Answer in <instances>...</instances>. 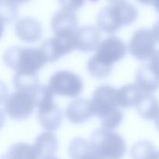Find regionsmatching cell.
I'll return each instance as SVG.
<instances>
[{
	"label": "cell",
	"mask_w": 159,
	"mask_h": 159,
	"mask_svg": "<svg viewBox=\"0 0 159 159\" xmlns=\"http://www.w3.org/2000/svg\"><path fill=\"white\" fill-rule=\"evenodd\" d=\"M126 44L116 36H109L100 41L96 53L92 56L87 64L90 74L97 79L110 76L115 63L122 60L127 55Z\"/></svg>",
	"instance_id": "cell-1"
},
{
	"label": "cell",
	"mask_w": 159,
	"mask_h": 159,
	"mask_svg": "<svg viewBox=\"0 0 159 159\" xmlns=\"http://www.w3.org/2000/svg\"><path fill=\"white\" fill-rule=\"evenodd\" d=\"M138 17L137 8L127 2L111 4L102 8L97 17V25L100 31L113 34L121 27L133 23Z\"/></svg>",
	"instance_id": "cell-2"
},
{
	"label": "cell",
	"mask_w": 159,
	"mask_h": 159,
	"mask_svg": "<svg viewBox=\"0 0 159 159\" xmlns=\"http://www.w3.org/2000/svg\"><path fill=\"white\" fill-rule=\"evenodd\" d=\"M3 61L9 68L16 71L37 73L47 62L40 48L12 46L3 53Z\"/></svg>",
	"instance_id": "cell-3"
},
{
	"label": "cell",
	"mask_w": 159,
	"mask_h": 159,
	"mask_svg": "<svg viewBox=\"0 0 159 159\" xmlns=\"http://www.w3.org/2000/svg\"><path fill=\"white\" fill-rule=\"evenodd\" d=\"M90 144L104 159H122L127 151V143L122 136L103 128L92 133Z\"/></svg>",
	"instance_id": "cell-4"
},
{
	"label": "cell",
	"mask_w": 159,
	"mask_h": 159,
	"mask_svg": "<svg viewBox=\"0 0 159 159\" xmlns=\"http://www.w3.org/2000/svg\"><path fill=\"white\" fill-rule=\"evenodd\" d=\"M36 106L38 108V119L40 126L47 131L57 130L63 120L62 111L54 100V94L47 86L41 87L35 96Z\"/></svg>",
	"instance_id": "cell-5"
},
{
	"label": "cell",
	"mask_w": 159,
	"mask_h": 159,
	"mask_svg": "<svg viewBox=\"0 0 159 159\" xmlns=\"http://www.w3.org/2000/svg\"><path fill=\"white\" fill-rule=\"evenodd\" d=\"M48 87L54 94L75 98L83 90V81L73 72L61 70L51 76Z\"/></svg>",
	"instance_id": "cell-6"
},
{
	"label": "cell",
	"mask_w": 159,
	"mask_h": 159,
	"mask_svg": "<svg viewBox=\"0 0 159 159\" xmlns=\"http://www.w3.org/2000/svg\"><path fill=\"white\" fill-rule=\"evenodd\" d=\"M34 93L16 91L9 95L4 102L5 112L15 120L29 118L35 109Z\"/></svg>",
	"instance_id": "cell-7"
},
{
	"label": "cell",
	"mask_w": 159,
	"mask_h": 159,
	"mask_svg": "<svg viewBox=\"0 0 159 159\" xmlns=\"http://www.w3.org/2000/svg\"><path fill=\"white\" fill-rule=\"evenodd\" d=\"M157 41L152 29L140 28L134 33L129 43L130 55L139 61H149L156 53Z\"/></svg>",
	"instance_id": "cell-8"
},
{
	"label": "cell",
	"mask_w": 159,
	"mask_h": 159,
	"mask_svg": "<svg viewBox=\"0 0 159 159\" xmlns=\"http://www.w3.org/2000/svg\"><path fill=\"white\" fill-rule=\"evenodd\" d=\"M75 34H54L53 37L43 41L40 48L46 58L47 62H55L75 48Z\"/></svg>",
	"instance_id": "cell-9"
},
{
	"label": "cell",
	"mask_w": 159,
	"mask_h": 159,
	"mask_svg": "<svg viewBox=\"0 0 159 159\" xmlns=\"http://www.w3.org/2000/svg\"><path fill=\"white\" fill-rule=\"evenodd\" d=\"M93 115L102 118L119 108L117 90L110 85H101L95 90L90 101Z\"/></svg>",
	"instance_id": "cell-10"
},
{
	"label": "cell",
	"mask_w": 159,
	"mask_h": 159,
	"mask_svg": "<svg viewBox=\"0 0 159 159\" xmlns=\"http://www.w3.org/2000/svg\"><path fill=\"white\" fill-rule=\"evenodd\" d=\"M101 39V31L93 25H87L78 28L75 34V48L83 52H90L99 46Z\"/></svg>",
	"instance_id": "cell-11"
},
{
	"label": "cell",
	"mask_w": 159,
	"mask_h": 159,
	"mask_svg": "<svg viewBox=\"0 0 159 159\" xmlns=\"http://www.w3.org/2000/svg\"><path fill=\"white\" fill-rule=\"evenodd\" d=\"M17 37L26 43H35L40 40L43 27L40 22L32 17H24L17 20L15 25Z\"/></svg>",
	"instance_id": "cell-12"
},
{
	"label": "cell",
	"mask_w": 159,
	"mask_h": 159,
	"mask_svg": "<svg viewBox=\"0 0 159 159\" xmlns=\"http://www.w3.org/2000/svg\"><path fill=\"white\" fill-rule=\"evenodd\" d=\"M78 17L75 12L61 9L51 20V28L54 34H74L77 31Z\"/></svg>",
	"instance_id": "cell-13"
},
{
	"label": "cell",
	"mask_w": 159,
	"mask_h": 159,
	"mask_svg": "<svg viewBox=\"0 0 159 159\" xmlns=\"http://www.w3.org/2000/svg\"><path fill=\"white\" fill-rule=\"evenodd\" d=\"M67 118L74 124H83L93 116L89 100L78 98L71 101L65 110Z\"/></svg>",
	"instance_id": "cell-14"
},
{
	"label": "cell",
	"mask_w": 159,
	"mask_h": 159,
	"mask_svg": "<svg viewBox=\"0 0 159 159\" xmlns=\"http://www.w3.org/2000/svg\"><path fill=\"white\" fill-rule=\"evenodd\" d=\"M68 153L71 159H104L93 149L89 141L80 137L71 142Z\"/></svg>",
	"instance_id": "cell-15"
},
{
	"label": "cell",
	"mask_w": 159,
	"mask_h": 159,
	"mask_svg": "<svg viewBox=\"0 0 159 159\" xmlns=\"http://www.w3.org/2000/svg\"><path fill=\"white\" fill-rule=\"evenodd\" d=\"M57 138L50 131L40 133L36 139L34 147L40 158L53 156L57 150Z\"/></svg>",
	"instance_id": "cell-16"
},
{
	"label": "cell",
	"mask_w": 159,
	"mask_h": 159,
	"mask_svg": "<svg viewBox=\"0 0 159 159\" xmlns=\"http://www.w3.org/2000/svg\"><path fill=\"white\" fill-rule=\"evenodd\" d=\"M144 92L135 84L122 86L117 90L118 106L123 108L135 107L139 102Z\"/></svg>",
	"instance_id": "cell-17"
},
{
	"label": "cell",
	"mask_w": 159,
	"mask_h": 159,
	"mask_svg": "<svg viewBox=\"0 0 159 159\" xmlns=\"http://www.w3.org/2000/svg\"><path fill=\"white\" fill-rule=\"evenodd\" d=\"M135 80V84L144 93L152 94L159 89V79L152 73L148 64L138 69Z\"/></svg>",
	"instance_id": "cell-18"
},
{
	"label": "cell",
	"mask_w": 159,
	"mask_h": 159,
	"mask_svg": "<svg viewBox=\"0 0 159 159\" xmlns=\"http://www.w3.org/2000/svg\"><path fill=\"white\" fill-rule=\"evenodd\" d=\"M135 108L141 118L147 120L155 119L159 113V101L152 93L144 92Z\"/></svg>",
	"instance_id": "cell-19"
},
{
	"label": "cell",
	"mask_w": 159,
	"mask_h": 159,
	"mask_svg": "<svg viewBox=\"0 0 159 159\" xmlns=\"http://www.w3.org/2000/svg\"><path fill=\"white\" fill-rule=\"evenodd\" d=\"M13 85L16 91L34 93L40 85L38 76L37 73L16 71L13 77Z\"/></svg>",
	"instance_id": "cell-20"
},
{
	"label": "cell",
	"mask_w": 159,
	"mask_h": 159,
	"mask_svg": "<svg viewBox=\"0 0 159 159\" xmlns=\"http://www.w3.org/2000/svg\"><path fill=\"white\" fill-rule=\"evenodd\" d=\"M2 159H40L34 145L29 143H16L11 146L7 152L2 157Z\"/></svg>",
	"instance_id": "cell-21"
},
{
	"label": "cell",
	"mask_w": 159,
	"mask_h": 159,
	"mask_svg": "<svg viewBox=\"0 0 159 159\" xmlns=\"http://www.w3.org/2000/svg\"><path fill=\"white\" fill-rule=\"evenodd\" d=\"M156 152V147L152 142L140 140L132 147L130 156L133 159H153Z\"/></svg>",
	"instance_id": "cell-22"
},
{
	"label": "cell",
	"mask_w": 159,
	"mask_h": 159,
	"mask_svg": "<svg viewBox=\"0 0 159 159\" xmlns=\"http://www.w3.org/2000/svg\"><path fill=\"white\" fill-rule=\"evenodd\" d=\"M19 15L18 5L12 0H0V20L3 23H12Z\"/></svg>",
	"instance_id": "cell-23"
},
{
	"label": "cell",
	"mask_w": 159,
	"mask_h": 159,
	"mask_svg": "<svg viewBox=\"0 0 159 159\" xmlns=\"http://www.w3.org/2000/svg\"><path fill=\"white\" fill-rule=\"evenodd\" d=\"M124 118V113L117 108L100 118V124L102 128L110 130H114L121 124Z\"/></svg>",
	"instance_id": "cell-24"
},
{
	"label": "cell",
	"mask_w": 159,
	"mask_h": 159,
	"mask_svg": "<svg viewBox=\"0 0 159 159\" xmlns=\"http://www.w3.org/2000/svg\"><path fill=\"white\" fill-rule=\"evenodd\" d=\"M61 9L75 12L80 9L85 3V0H58Z\"/></svg>",
	"instance_id": "cell-25"
},
{
	"label": "cell",
	"mask_w": 159,
	"mask_h": 159,
	"mask_svg": "<svg viewBox=\"0 0 159 159\" xmlns=\"http://www.w3.org/2000/svg\"><path fill=\"white\" fill-rule=\"evenodd\" d=\"M147 64L152 73L159 79V50H157L156 53L154 55L153 57L149 60Z\"/></svg>",
	"instance_id": "cell-26"
},
{
	"label": "cell",
	"mask_w": 159,
	"mask_h": 159,
	"mask_svg": "<svg viewBox=\"0 0 159 159\" xmlns=\"http://www.w3.org/2000/svg\"><path fill=\"white\" fill-rule=\"evenodd\" d=\"M9 96V90L3 81L0 80V104L5 102L6 98Z\"/></svg>",
	"instance_id": "cell-27"
},
{
	"label": "cell",
	"mask_w": 159,
	"mask_h": 159,
	"mask_svg": "<svg viewBox=\"0 0 159 159\" xmlns=\"http://www.w3.org/2000/svg\"><path fill=\"white\" fill-rule=\"evenodd\" d=\"M152 32H153V34L155 36V38L156 40V41L159 43V20L154 25Z\"/></svg>",
	"instance_id": "cell-28"
},
{
	"label": "cell",
	"mask_w": 159,
	"mask_h": 159,
	"mask_svg": "<svg viewBox=\"0 0 159 159\" xmlns=\"http://www.w3.org/2000/svg\"><path fill=\"white\" fill-rule=\"evenodd\" d=\"M5 121H6V116H5V113L1 108H0V129L4 126Z\"/></svg>",
	"instance_id": "cell-29"
},
{
	"label": "cell",
	"mask_w": 159,
	"mask_h": 159,
	"mask_svg": "<svg viewBox=\"0 0 159 159\" xmlns=\"http://www.w3.org/2000/svg\"><path fill=\"white\" fill-rule=\"evenodd\" d=\"M140 3L144 5H153L156 2L157 0H137Z\"/></svg>",
	"instance_id": "cell-30"
},
{
	"label": "cell",
	"mask_w": 159,
	"mask_h": 159,
	"mask_svg": "<svg viewBox=\"0 0 159 159\" xmlns=\"http://www.w3.org/2000/svg\"><path fill=\"white\" fill-rule=\"evenodd\" d=\"M4 29H5L4 23L0 20V39H1L2 37L3 33H4Z\"/></svg>",
	"instance_id": "cell-31"
},
{
	"label": "cell",
	"mask_w": 159,
	"mask_h": 159,
	"mask_svg": "<svg viewBox=\"0 0 159 159\" xmlns=\"http://www.w3.org/2000/svg\"><path fill=\"white\" fill-rule=\"evenodd\" d=\"M14 2L16 3L17 5H21V4H24V3H27L29 2L30 0H12Z\"/></svg>",
	"instance_id": "cell-32"
},
{
	"label": "cell",
	"mask_w": 159,
	"mask_h": 159,
	"mask_svg": "<svg viewBox=\"0 0 159 159\" xmlns=\"http://www.w3.org/2000/svg\"><path fill=\"white\" fill-rule=\"evenodd\" d=\"M155 126L156 127V129H158V131H159V113L155 118Z\"/></svg>",
	"instance_id": "cell-33"
},
{
	"label": "cell",
	"mask_w": 159,
	"mask_h": 159,
	"mask_svg": "<svg viewBox=\"0 0 159 159\" xmlns=\"http://www.w3.org/2000/svg\"><path fill=\"white\" fill-rule=\"evenodd\" d=\"M110 4H116V3L121 2H124L125 0H107Z\"/></svg>",
	"instance_id": "cell-34"
},
{
	"label": "cell",
	"mask_w": 159,
	"mask_h": 159,
	"mask_svg": "<svg viewBox=\"0 0 159 159\" xmlns=\"http://www.w3.org/2000/svg\"><path fill=\"white\" fill-rule=\"evenodd\" d=\"M154 6H155V10L157 11V12H158V13H159V0H157L156 2L154 4Z\"/></svg>",
	"instance_id": "cell-35"
},
{
	"label": "cell",
	"mask_w": 159,
	"mask_h": 159,
	"mask_svg": "<svg viewBox=\"0 0 159 159\" xmlns=\"http://www.w3.org/2000/svg\"><path fill=\"white\" fill-rule=\"evenodd\" d=\"M42 159H59L57 158V157H55V156H50V157H44V158H42Z\"/></svg>",
	"instance_id": "cell-36"
}]
</instances>
